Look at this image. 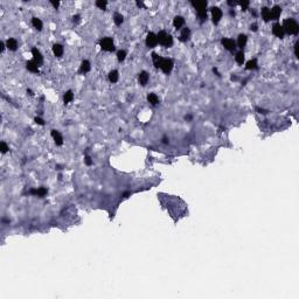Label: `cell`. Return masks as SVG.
I'll use <instances>...</instances> for the list:
<instances>
[{
  "mask_svg": "<svg viewBox=\"0 0 299 299\" xmlns=\"http://www.w3.org/2000/svg\"><path fill=\"white\" fill-rule=\"evenodd\" d=\"M282 27H283L284 33L290 34V35H296V34H298V31H299V26L296 22V20H293V19H285Z\"/></svg>",
  "mask_w": 299,
  "mask_h": 299,
  "instance_id": "obj_1",
  "label": "cell"
},
{
  "mask_svg": "<svg viewBox=\"0 0 299 299\" xmlns=\"http://www.w3.org/2000/svg\"><path fill=\"white\" fill-rule=\"evenodd\" d=\"M192 5L196 10L198 16L200 18L201 22L207 20V6H208L207 1H192Z\"/></svg>",
  "mask_w": 299,
  "mask_h": 299,
  "instance_id": "obj_2",
  "label": "cell"
},
{
  "mask_svg": "<svg viewBox=\"0 0 299 299\" xmlns=\"http://www.w3.org/2000/svg\"><path fill=\"white\" fill-rule=\"evenodd\" d=\"M157 38H158V43H160L161 46H164V47H166V48L172 47V45H173V38H172L169 34H167L166 32H164V31L159 32V33L157 34Z\"/></svg>",
  "mask_w": 299,
  "mask_h": 299,
  "instance_id": "obj_3",
  "label": "cell"
},
{
  "mask_svg": "<svg viewBox=\"0 0 299 299\" xmlns=\"http://www.w3.org/2000/svg\"><path fill=\"white\" fill-rule=\"evenodd\" d=\"M159 69H161L165 74H169L173 69V61L171 58H160V62H159V66H158Z\"/></svg>",
  "mask_w": 299,
  "mask_h": 299,
  "instance_id": "obj_4",
  "label": "cell"
},
{
  "mask_svg": "<svg viewBox=\"0 0 299 299\" xmlns=\"http://www.w3.org/2000/svg\"><path fill=\"white\" fill-rule=\"evenodd\" d=\"M99 46L103 50L105 51H113L115 50V45L111 38H103L99 42Z\"/></svg>",
  "mask_w": 299,
  "mask_h": 299,
  "instance_id": "obj_5",
  "label": "cell"
},
{
  "mask_svg": "<svg viewBox=\"0 0 299 299\" xmlns=\"http://www.w3.org/2000/svg\"><path fill=\"white\" fill-rule=\"evenodd\" d=\"M145 43H146V46H147L148 48L156 47V46L158 45V38H157V35H156L154 33H148L147 36H146Z\"/></svg>",
  "mask_w": 299,
  "mask_h": 299,
  "instance_id": "obj_6",
  "label": "cell"
},
{
  "mask_svg": "<svg viewBox=\"0 0 299 299\" xmlns=\"http://www.w3.org/2000/svg\"><path fill=\"white\" fill-rule=\"evenodd\" d=\"M272 33H274V35H276V36L279 38V39H283V38H284V34H285L284 31H283L282 25L278 23V22L274 23V26H272Z\"/></svg>",
  "mask_w": 299,
  "mask_h": 299,
  "instance_id": "obj_7",
  "label": "cell"
},
{
  "mask_svg": "<svg viewBox=\"0 0 299 299\" xmlns=\"http://www.w3.org/2000/svg\"><path fill=\"white\" fill-rule=\"evenodd\" d=\"M212 16H213V21L215 25H217L222 18V11L219 8V7H213L212 10Z\"/></svg>",
  "mask_w": 299,
  "mask_h": 299,
  "instance_id": "obj_8",
  "label": "cell"
},
{
  "mask_svg": "<svg viewBox=\"0 0 299 299\" xmlns=\"http://www.w3.org/2000/svg\"><path fill=\"white\" fill-rule=\"evenodd\" d=\"M221 42H222L223 47L227 50H229V51H234L235 48H236V43H235V41L232 39H222Z\"/></svg>",
  "mask_w": 299,
  "mask_h": 299,
  "instance_id": "obj_9",
  "label": "cell"
},
{
  "mask_svg": "<svg viewBox=\"0 0 299 299\" xmlns=\"http://www.w3.org/2000/svg\"><path fill=\"white\" fill-rule=\"evenodd\" d=\"M32 55H33V61L36 62V63L39 64V67H40V66L43 63V57H42L41 53H40L36 48H33V49H32Z\"/></svg>",
  "mask_w": 299,
  "mask_h": 299,
  "instance_id": "obj_10",
  "label": "cell"
},
{
  "mask_svg": "<svg viewBox=\"0 0 299 299\" xmlns=\"http://www.w3.org/2000/svg\"><path fill=\"white\" fill-rule=\"evenodd\" d=\"M50 134H51V137L54 138V141H55V144H56L57 146H62V144H63V138H62L61 133H60L58 131H56V130H51Z\"/></svg>",
  "mask_w": 299,
  "mask_h": 299,
  "instance_id": "obj_11",
  "label": "cell"
},
{
  "mask_svg": "<svg viewBox=\"0 0 299 299\" xmlns=\"http://www.w3.org/2000/svg\"><path fill=\"white\" fill-rule=\"evenodd\" d=\"M29 193L33 194V195H36V196H39V198H43V196L48 193V191H47V188H45V187H40V188H38V189H31V191H29Z\"/></svg>",
  "mask_w": 299,
  "mask_h": 299,
  "instance_id": "obj_12",
  "label": "cell"
},
{
  "mask_svg": "<svg viewBox=\"0 0 299 299\" xmlns=\"http://www.w3.org/2000/svg\"><path fill=\"white\" fill-rule=\"evenodd\" d=\"M280 13H282V8L279 6H274L271 10H270V16L271 19L274 20H277L279 16H280Z\"/></svg>",
  "mask_w": 299,
  "mask_h": 299,
  "instance_id": "obj_13",
  "label": "cell"
},
{
  "mask_svg": "<svg viewBox=\"0 0 299 299\" xmlns=\"http://www.w3.org/2000/svg\"><path fill=\"white\" fill-rule=\"evenodd\" d=\"M26 68L31 73H39V64L34 61H28L26 63Z\"/></svg>",
  "mask_w": 299,
  "mask_h": 299,
  "instance_id": "obj_14",
  "label": "cell"
},
{
  "mask_svg": "<svg viewBox=\"0 0 299 299\" xmlns=\"http://www.w3.org/2000/svg\"><path fill=\"white\" fill-rule=\"evenodd\" d=\"M184 25H185V19H184L182 16L178 15V16L174 18V20H173V26H174L176 29H180Z\"/></svg>",
  "mask_w": 299,
  "mask_h": 299,
  "instance_id": "obj_15",
  "label": "cell"
},
{
  "mask_svg": "<svg viewBox=\"0 0 299 299\" xmlns=\"http://www.w3.org/2000/svg\"><path fill=\"white\" fill-rule=\"evenodd\" d=\"M247 41H248V38H247L246 34H240V35H238V39H237V46H238V48L243 49V48L246 47V45H247Z\"/></svg>",
  "mask_w": 299,
  "mask_h": 299,
  "instance_id": "obj_16",
  "label": "cell"
},
{
  "mask_svg": "<svg viewBox=\"0 0 299 299\" xmlns=\"http://www.w3.org/2000/svg\"><path fill=\"white\" fill-rule=\"evenodd\" d=\"M88 71H90V62L84 60V61L81 63V67H80V70L78 73L80 74H86Z\"/></svg>",
  "mask_w": 299,
  "mask_h": 299,
  "instance_id": "obj_17",
  "label": "cell"
},
{
  "mask_svg": "<svg viewBox=\"0 0 299 299\" xmlns=\"http://www.w3.org/2000/svg\"><path fill=\"white\" fill-rule=\"evenodd\" d=\"M189 36H191V29H189L188 27L182 28L181 34H180V41L185 42V41H187V40L189 39Z\"/></svg>",
  "mask_w": 299,
  "mask_h": 299,
  "instance_id": "obj_18",
  "label": "cell"
},
{
  "mask_svg": "<svg viewBox=\"0 0 299 299\" xmlns=\"http://www.w3.org/2000/svg\"><path fill=\"white\" fill-rule=\"evenodd\" d=\"M53 53H54V55L56 57H61L63 55V47L61 45H58V43L54 45L53 46Z\"/></svg>",
  "mask_w": 299,
  "mask_h": 299,
  "instance_id": "obj_19",
  "label": "cell"
},
{
  "mask_svg": "<svg viewBox=\"0 0 299 299\" xmlns=\"http://www.w3.org/2000/svg\"><path fill=\"white\" fill-rule=\"evenodd\" d=\"M261 15H262V19H263L265 22H267V21H270V20H271V16H270V10H269L267 7H263V8H262V11H261Z\"/></svg>",
  "mask_w": 299,
  "mask_h": 299,
  "instance_id": "obj_20",
  "label": "cell"
},
{
  "mask_svg": "<svg viewBox=\"0 0 299 299\" xmlns=\"http://www.w3.org/2000/svg\"><path fill=\"white\" fill-rule=\"evenodd\" d=\"M6 47H7L10 50L15 51V50L18 49V42H16V40H15V39H8L7 42H6Z\"/></svg>",
  "mask_w": 299,
  "mask_h": 299,
  "instance_id": "obj_21",
  "label": "cell"
},
{
  "mask_svg": "<svg viewBox=\"0 0 299 299\" xmlns=\"http://www.w3.org/2000/svg\"><path fill=\"white\" fill-rule=\"evenodd\" d=\"M147 81H148V74L146 71H141L139 74V83L144 86V85H146Z\"/></svg>",
  "mask_w": 299,
  "mask_h": 299,
  "instance_id": "obj_22",
  "label": "cell"
},
{
  "mask_svg": "<svg viewBox=\"0 0 299 299\" xmlns=\"http://www.w3.org/2000/svg\"><path fill=\"white\" fill-rule=\"evenodd\" d=\"M235 61H236L238 64H243V62H244V53H243V50H240V51L236 53Z\"/></svg>",
  "mask_w": 299,
  "mask_h": 299,
  "instance_id": "obj_23",
  "label": "cell"
},
{
  "mask_svg": "<svg viewBox=\"0 0 299 299\" xmlns=\"http://www.w3.org/2000/svg\"><path fill=\"white\" fill-rule=\"evenodd\" d=\"M147 101L151 103L152 105H157V104L159 103V98H158V96H157L156 94H150V95L147 96Z\"/></svg>",
  "mask_w": 299,
  "mask_h": 299,
  "instance_id": "obj_24",
  "label": "cell"
},
{
  "mask_svg": "<svg viewBox=\"0 0 299 299\" xmlns=\"http://www.w3.org/2000/svg\"><path fill=\"white\" fill-rule=\"evenodd\" d=\"M118 77H119V75H118V71H117V70H112V71L109 73V81H110V82L116 83V82L118 81Z\"/></svg>",
  "mask_w": 299,
  "mask_h": 299,
  "instance_id": "obj_25",
  "label": "cell"
},
{
  "mask_svg": "<svg viewBox=\"0 0 299 299\" xmlns=\"http://www.w3.org/2000/svg\"><path fill=\"white\" fill-rule=\"evenodd\" d=\"M257 68V61L254 58V60H250V61L247 62L246 64V69L247 70H252V69H256Z\"/></svg>",
  "mask_w": 299,
  "mask_h": 299,
  "instance_id": "obj_26",
  "label": "cell"
},
{
  "mask_svg": "<svg viewBox=\"0 0 299 299\" xmlns=\"http://www.w3.org/2000/svg\"><path fill=\"white\" fill-rule=\"evenodd\" d=\"M63 99H64V103H66V104H68L69 102H71V101L74 99V94H73V91H71V90H68V91L64 94Z\"/></svg>",
  "mask_w": 299,
  "mask_h": 299,
  "instance_id": "obj_27",
  "label": "cell"
},
{
  "mask_svg": "<svg viewBox=\"0 0 299 299\" xmlns=\"http://www.w3.org/2000/svg\"><path fill=\"white\" fill-rule=\"evenodd\" d=\"M32 23H33V26L38 29V31H41V29H42V21H41L40 19L33 18V19H32Z\"/></svg>",
  "mask_w": 299,
  "mask_h": 299,
  "instance_id": "obj_28",
  "label": "cell"
},
{
  "mask_svg": "<svg viewBox=\"0 0 299 299\" xmlns=\"http://www.w3.org/2000/svg\"><path fill=\"white\" fill-rule=\"evenodd\" d=\"M113 20H115V23H116L117 26H119V25H122V23H123L124 18H123V15H122V14L116 13V14L113 15Z\"/></svg>",
  "mask_w": 299,
  "mask_h": 299,
  "instance_id": "obj_29",
  "label": "cell"
},
{
  "mask_svg": "<svg viewBox=\"0 0 299 299\" xmlns=\"http://www.w3.org/2000/svg\"><path fill=\"white\" fill-rule=\"evenodd\" d=\"M125 57H126V51H125V50H118V51H117V58H118L119 62L124 61Z\"/></svg>",
  "mask_w": 299,
  "mask_h": 299,
  "instance_id": "obj_30",
  "label": "cell"
},
{
  "mask_svg": "<svg viewBox=\"0 0 299 299\" xmlns=\"http://www.w3.org/2000/svg\"><path fill=\"white\" fill-rule=\"evenodd\" d=\"M160 56L157 54V53H152V60H153V63H154V67L158 68L159 66V62H160Z\"/></svg>",
  "mask_w": 299,
  "mask_h": 299,
  "instance_id": "obj_31",
  "label": "cell"
},
{
  "mask_svg": "<svg viewBox=\"0 0 299 299\" xmlns=\"http://www.w3.org/2000/svg\"><path fill=\"white\" fill-rule=\"evenodd\" d=\"M106 5H108V3H106V1H103V0H98V1H96V6H97L98 8H101V10H105Z\"/></svg>",
  "mask_w": 299,
  "mask_h": 299,
  "instance_id": "obj_32",
  "label": "cell"
},
{
  "mask_svg": "<svg viewBox=\"0 0 299 299\" xmlns=\"http://www.w3.org/2000/svg\"><path fill=\"white\" fill-rule=\"evenodd\" d=\"M0 150H1V153H6L10 148H8V146L5 141H1V144H0Z\"/></svg>",
  "mask_w": 299,
  "mask_h": 299,
  "instance_id": "obj_33",
  "label": "cell"
},
{
  "mask_svg": "<svg viewBox=\"0 0 299 299\" xmlns=\"http://www.w3.org/2000/svg\"><path fill=\"white\" fill-rule=\"evenodd\" d=\"M238 5L242 6V11H247L248 6H249V1H244V3H237Z\"/></svg>",
  "mask_w": 299,
  "mask_h": 299,
  "instance_id": "obj_34",
  "label": "cell"
},
{
  "mask_svg": "<svg viewBox=\"0 0 299 299\" xmlns=\"http://www.w3.org/2000/svg\"><path fill=\"white\" fill-rule=\"evenodd\" d=\"M84 160H85V164H86L88 166H91V165H93V160H91V158L89 157V156H85V159H84Z\"/></svg>",
  "mask_w": 299,
  "mask_h": 299,
  "instance_id": "obj_35",
  "label": "cell"
},
{
  "mask_svg": "<svg viewBox=\"0 0 299 299\" xmlns=\"http://www.w3.org/2000/svg\"><path fill=\"white\" fill-rule=\"evenodd\" d=\"M35 123L36 124H39V125H45V122H43V119H41V118H39V117H35Z\"/></svg>",
  "mask_w": 299,
  "mask_h": 299,
  "instance_id": "obj_36",
  "label": "cell"
},
{
  "mask_svg": "<svg viewBox=\"0 0 299 299\" xmlns=\"http://www.w3.org/2000/svg\"><path fill=\"white\" fill-rule=\"evenodd\" d=\"M250 29H251L252 32H256L257 29H258V26H257V23H252V25L250 26Z\"/></svg>",
  "mask_w": 299,
  "mask_h": 299,
  "instance_id": "obj_37",
  "label": "cell"
},
{
  "mask_svg": "<svg viewBox=\"0 0 299 299\" xmlns=\"http://www.w3.org/2000/svg\"><path fill=\"white\" fill-rule=\"evenodd\" d=\"M80 20H81V16H80L78 14L73 16V21H74V22H76V23H77V22H80Z\"/></svg>",
  "mask_w": 299,
  "mask_h": 299,
  "instance_id": "obj_38",
  "label": "cell"
},
{
  "mask_svg": "<svg viewBox=\"0 0 299 299\" xmlns=\"http://www.w3.org/2000/svg\"><path fill=\"white\" fill-rule=\"evenodd\" d=\"M256 111H258L259 113H263V115L267 113V111H266V110H264V109H261V108H256Z\"/></svg>",
  "mask_w": 299,
  "mask_h": 299,
  "instance_id": "obj_39",
  "label": "cell"
},
{
  "mask_svg": "<svg viewBox=\"0 0 299 299\" xmlns=\"http://www.w3.org/2000/svg\"><path fill=\"white\" fill-rule=\"evenodd\" d=\"M50 4H51V5H53L55 8H57V7L60 6V3H58V1H50Z\"/></svg>",
  "mask_w": 299,
  "mask_h": 299,
  "instance_id": "obj_40",
  "label": "cell"
},
{
  "mask_svg": "<svg viewBox=\"0 0 299 299\" xmlns=\"http://www.w3.org/2000/svg\"><path fill=\"white\" fill-rule=\"evenodd\" d=\"M294 54H296V56L298 57V42L294 45Z\"/></svg>",
  "mask_w": 299,
  "mask_h": 299,
  "instance_id": "obj_41",
  "label": "cell"
},
{
  "mask_svg": "<svg viewBox=\"0 0 299 299\" xmlns=\"http://www.w3.org/2000/svg\"><path fill=\"white\" fill-rule=\"evenodd\" d=\"M0 47H1V53H4V50H5V45H4V42H0Z\"/></svg>",
  "mask_w": 299,
  "mask_h": 299,
  "instance_id": "obj_42",
  "label": "cell"
},
{
  "mask_svg": "<svg viewBox=\"0 0 299 299\" xmlns=\"http://www.w3.org/2000/svg\"><path fill=\"white\" fill-rule=\"evenodd\" d=\"M163 143H164V144H168V138H167V137H164V138H163Z\"/></svg>",
  "mask_w": 299,
  "mask_h": 299,
  "instance_id": "obj_43",
  "label": "cell"
},
{
  "mask_svg": "<svg viewBox=\"0 0 299 299\" xmlns=\"http://www.w3.org/2000/svg\"><path fill=\"white\" fill-rule=\"evenodd\" d=\"M27 94H29L31 96H33V95H34V94H33V91L31 90V89H27Z\"/></svg>",
  "mask_w": 299,
  "mask_h": 299,
  "instance_id": "obj_44",
  "label": "cell"
},
{
  "mask_svg": "<svg viewBox=\"0 0 299 299\" xmlns=\"http://www.w3.org/2000/svg\"><path fill=\"white\" fill-rule=\"evenodd\" d=\"M228 5H229V6H235V5H237V3H232V1H228Z\"/></svg>",
  "mask_w": 299,
  "mask_h": 299,
  "instance_id": "obj_45",
  "label": "cell"
},
{
  "mask_svg": "<svg viewBox=\"0 0 299 299\" xmlns=\"http://www.w3.org/2000/svg\"><path fill=\"white\" fill-rule=\"evenodd\" d=\"M137 5H138L139 7H144V4H143V3H140V1H137Z\"/></svg>",
  "mask_w": 299,
  "mask_h": 299,
  "instance_id": "obj_46",
  "label": "cell"
},
{
  "mask_svg": "<svg viewBox=\"0 0 299 299\" xmlns=\"http://www.w3.org/2000/svg\"><path fill=\"white\" fill-rule=\"evenodd\" d=\"M213 71H214V73H215L217 76H220V74H219V71H217V69H216V68H213Z\"/></svg>",
  "mask_w": 299,
  "mask_h": 299,
  "instance_id": "obj_47",
  "label": "cell"
},
{
  "mask_svg": "<svg viewBox=\"0 0 299 299\" xmlns=\"http://www.w3.org/2000/svg\"><path fill=\"white\" fill-rule=\"evenodd\" d=\"M129 195H130V192H128V193H125V194H124V195H123V198H124V199H126V198H128V196H129Z\"/></svg>",
  "mask_w": 299,
  "mask_h": 299,
  "instance_id": "obj_48",
  "label": "cell"
},
{
  "mask_svg": "<svg viewBox=\"0 0 299 299\" xmlns=\"http://www.w3.org/2000/svg\"><path fill=\"white\" fill-rule=\"evenodd\" d=\"M230 15H235V11H230Z\"/></svg>",
  "mask_w": 299,
  "mask_h": 299,
  "instance_id": "obj_49",
  "label": "cell"
}]
</instances>
